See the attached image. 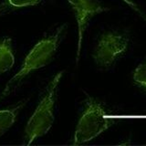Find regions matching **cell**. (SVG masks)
Wrapping results in <instances>:
<instances>
[{
    "label": "cell",
    "instance_id": "8",
    "mask_svg": "<svg viewBox=\"0 0 146 146\" xmlns=\"http://www.w3.org/2000/svg\"><path fill=\"white\" fill-rule=\"evenodd\" d=\"M42 0H6V2L0 4V16L13 9L36 6Z\"/></svg>",
    "mask_w": 146,
    "mask_h": 146
},
{
    "label": "cell",
    "instance_id": "6",
    "mask_svg": "<svg viewBox=\"0 0 146 146\" xmlns=\"http://www.w3.org/2000/svg\"><path fill=\"white\" fill-rule=\"evenodd\" d=\"M29 99L21 100L13 106L0 111V138L6 134L15 124L18 114L25 107Z\"/></svg>",
    "mask_w": 146,
    "mask_h": 146
},
{
    "label": "cell",
    "instance_id": "10",
    "mask_svg": "<svg viewBox=\"0 0 146 146\" xmlns=\"http://www.w3.org/2000/svg\"><path fill=\"white\" fill-rule=\"evenodd\" d=\"M123 1H125L126 3H128V4H129L130 6H131L132 7H133V8H135V9H136V7H135V5H134L133 3H131V2L130 1V0H123Z\"/></svg>",
    "mask_w": 146,
    "mask_h": 146
},
{
    "label": "cell",
    "instance_id": "5",
    "mask_svg": "<svg viewBox=\"0 0 146 146\" xmlns=\"http://www.w3.org/2000/svg\"><path fill=\"white\" fill-rule=\"evenodd\" d=\"M68 4L70 5L76 17L78 23V48L76 63H79L81 43L83 39L85 30L90 22L91 18L98 14L108 11L109 8L104 7L102 4L97 0H68Z\"/></svg>",
    "mask_w": 146,
    "mask_h": 146
},
{
    "label": "cell",
    "instance_id": "4",
    "mask_svg": "<svg viewBox=\"0 0 146 146\" xmlns=\"http://www.w3.org/2000/svg\"><path fill=\"white\" fill-rule=\"evenodd\" d=\"M129 43L130 36L126 33L111 31L103 34L92 54L96 65L103 70L111 68L125 54Z\"/></svg>",
    "mask_w": 146,
    "mask_h": 146
},
{
    "label": "cell",
    "instance_id": "2",
    "mask_svg": "<svg viewBox=\"0 0 146 146\" xmlns=\"http://www.w3.org/2000/svg\"><path fill=\"white\" fill-rule=\"evenodd\" d=\"M63 71L58 72L47 86L45 94L36 108L34 113L27 123L23 138V145H30L35 140L47 134L55 121V103H56L58 84Z\"/></svg>",
    "mask_w": 146,
    "mask_h": 146
},
{
    "label": "cell",
    "instance_id": "3",
    "mask_svg": "<svg viewBox=\"0 0 146 146\" xmlns=\"http://www.w3.org/2000/svg\"><path fill=\"white\" fill-rule=\"evenodd\" d=\"M113 121L107 116L102 104L89 98L73 137V145H80L92 141L111 126Z\"/></svg>",
    "mask_w": 146,
    "mask_h": 146
},
{
    "label": "cell",
    "instance_id": "1",
    "mask_svg": "<svg viewBox=\"0 0 146 146\" xmlns=\"http://www.w3.org/2000/svg\"><path fill=\"white\" fill-rule=\"evenodd\" d=\"M68 25L63 24L50 36L36 43L27 55L20 70L9 80L0 93V102L7 98L18 89L26 78L31 72L42 68L53 60L58 47L66 35Z\"/></svg>",
    "mask_w": 146,
    "mask_h": 146
},
{
    "label": "cell",
    "instance_id": "9",
    "mask_svg": "<svg viewBox=\"0 0 146 146\" xmlns=\"http://www.w3.org/2000/svg\"><path fill=\"white\" fill-rule=\"evenodd\" d=\"M133 80L137 85L146 89V62L140 64L135 68L133 72Z\"/></svg>",
    "mask_w": 146,
    "mask_h": 146
},
{
    "label": "cell",
    "instance_id": "7",
    "mask_svg": "<svg viewBox=\"0 0 146 146\" xmlns=\"http://www.w3.org/2000/svg\"><path fill=\"white\" fill-rule=\"evenodd\" d=\"M15 64V55L12 48V39L9 36L0 41V75L7 72Z\"/></svg>",
    "mask_w": 146,
    "mask_h": 146
}]
</instances>
